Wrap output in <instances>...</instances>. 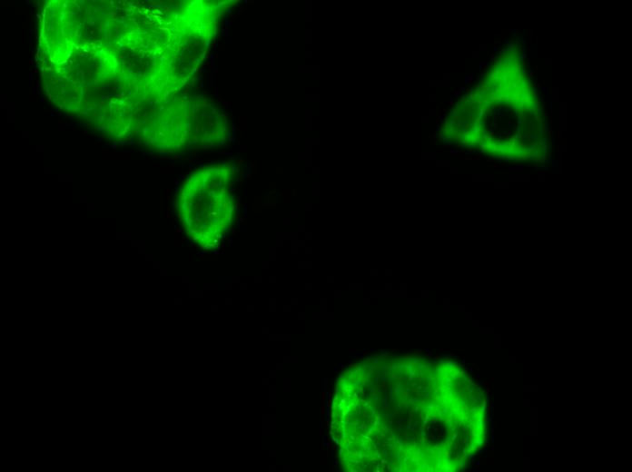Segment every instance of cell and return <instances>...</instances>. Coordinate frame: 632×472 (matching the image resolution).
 <instances>
[{
  "instance_id": "1",
  "label": "cell",
  "mask_w": 632,
  "mask_h": 472,
  "mask_svg": "<svg viewBox=\"0 0 632 472\" xmlns=\"http://www.w3.org/2000/svg\"><path fill=\"white\" fill-rule=\"evenodd\" d=\"M232 172L223 165L193 173L179 196L178 215L187 236L202 249L219 245L234 220Z\"/></svg>"
}]
</instances>
